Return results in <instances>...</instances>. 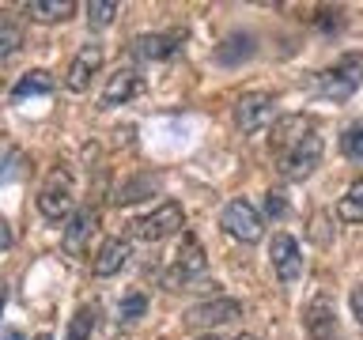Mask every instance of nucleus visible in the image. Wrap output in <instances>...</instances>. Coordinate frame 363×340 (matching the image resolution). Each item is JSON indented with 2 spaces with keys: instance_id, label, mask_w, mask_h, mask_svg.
I'll use <instances>...</instances> for the list:
<instances>
[{
  "instance_id": "1",
  "label": "nucleus",
  "mask_w": 363,
  "mask_h": 340,
  "mask_svg": "<svg viewBox=\"0 0 363 340\" xmlns=\"http://www.w3.org/2000/svg\"><path fill=\"white\" fill-rule=\"evenodd\" d=\"M272 152H277V170L284 181H303L314 174V166L322 163L325 140L314 132V125L291 113V118L272 121Z\"/></svg>"
},
{
  "instance_id": "2",
  "label": "nucleus",
  "mask_w": 363,
  "mask_h": 340,
  "mask_svg": "<svg viewBox=\"0 0 363 340\" xmlns=\"http://www.w3.org/2000/svg\"><path fill=\"white\" fill-rule=\"evenodd\" d=\"M363 84V57L359 53H345L333 68H325V72H318L314 79V91L318 98H333V102H345L359 91Z\"/></svg>"
},
{
  "instance_id": "3",
  "label": "nucleus",
  "mask_w": 363,
  "mask_h": 340,
  "mask_svg": "<svg viewBox=\"0 0 363 340\" xmlns=\"http://www.w3.org/2000/svg\"><path fill=\"white\" fill-rule=\"evenodd\" d=\"M182 227H186V212H182V204L167 200V204H159L155 212L133 220L129 231H133V238H140V242H163V238L178 234Z\"/></svg>"
},
{
  "instance_id": "4",
  "label": "nucleus",
  "mask_w": 363,
  "mask_h": 340,
  "mask_svg": "<svg viewBox=\"0 0 363 340\" xmlns=\"http://www.w3.org/2000/svg\"><path fill=\"white\" fill-rule=\"evenodd\" d=\"M220 227L235 238V242H246V246L261 242V234H265V223H261L257 208H254L250 200H242V197H235V200H227V204H223Z\"/></svg>"
},
{
  "instance_id": "5",
  "label": "nucleus",
  "mask_w": 363,
  "mask_h": 340,
  "mask_svg": "<svg viewBox=\"0 0 363 340\" xmlns=\"http://www.w3.org/2000/svg\"><path fill=\"white\" fill-rule=\"evenodd\" d=\"M72 204H76V197H72V174H68V170H53L50 181H45L42 193H38V212L50 223H65L68 215H72Z\"/></svg>"
},
{
  "instance_id": "6",
  "label": "nucleus",
  "mask_w": 363,
  "mask_h": 340,
  "mask_svg": "<svg viewBox=\"0 0 363 340\" xmlns=\"http://www.w3.org/2000/svg\"><path fill=\"white\" fill-rule=\"evenodd\" d=\"M303 329H306V336H311V340H345L337 306H333L329 295H314V299L303 306Z\"/></svg>"
},
{
  "instance_id": "7",
  "label": "nucleus",
  "mask_w": 363,
  "mask_h": 340,
  "mask_svg": "<svg viewBox=\"0 0 363 340\" xmlns=\"http://www.w3.org/2000/svg\"><path fill=\"white\" fill-rule=\"evenodd\" d=\"M235 121L242 132H265L277 121V98L265 95V91H250L235 102Z\"/></svg>"
},
{
  "instance_id": "8",
  "label": "nucleus",
  "mask_w": 363,
  "mask_h": 340,
  "mask_svg": "<svg viewBox=\"0 0 363 340\" xmlns=\"http://www.w3.org/2000/svg\"><path fill=\"white\" fill-rule=\"evenodd\" d=\"M102 61H106V53H102L99 42L79 45V53L72 57V64H68V72H65V87L76 91V95H84V91L91 87V76H99Z\"/></svg>"
},
{
  "instance_id": "9",
  "label": "nucleus",
  "mask_w": 363,
  "mask_h": 340,
  "mask_svg": "<svg viewBox=\"0 0 363 340\" xmlns=\"http://www.w3.org/2000/svg\"><path fill=\"white\" fill-rule=\"evenodd\" d=\"M269 261H272V272L280 276V283H295L303 276V249L291 234H272Z\"/></svg>"
},
{
  "instance_id": "10",
  "label": "nucleus",
  "mask_w": 363,
  "mask_h": 340,
  "mask_svg": "<svg viewBox=\"0 0 363 340\" xmlns=\"http://www.w3.org/2000/svg\"><path fill=\"white\" fill-rule=\"evenodd\" d=\"M204 265H208V257H204L201 242L193 234H182V249L174 254V265H170L167 272V283L170 288H178V283H189L193 276H201Z\"/></svg>"
},
{
  "instance_id": "11",
  "label": "nucleus",
  "mask_w": 363,
  "mask_h": 340,
  "mask_svg": "<svg viewBox=\"0 0 363 340\" xmlns=\"http://www.w3.org/2000/svg\"><path fill=\"white\" fill-rule=\"evenodd\" d=\"M235 317H242V302H235V299H212V302L193 306V310L186 314V322L193 329H212V325L235 322Z\"/></svg>"
},
{
  "instance_id": "12",
  "label": "nucleus",
  "mask_w": 363,
  "mask_h": 340,
  "mask_svg": "<svg viewBox=\"0 0 363 340\" xmlns=\"http://www.w3.org/2000/svg\"><path fill=\"white\" fill-rule=\"evenodd\" d=\"M65 223H68V227H65L61 242H65V249H68L72 257H79V254H84V242L99 231V212H95V208H79V212L68 215Z\"/></svg>"
},
{
  "instance_id": "13",
  "label": "nucleus",
  "mask_w": 363,
  "mask_h": 340,
  "mask_svg": "<svg viewBox=\"0 0 363 340\" xmlns=\"http://www.w3.org/2000/svg\"><path fill=\"white\" fill-rule=\"evenodd\" d=\"M129 257H133L129 238H106V242L99 246L95 261H91V272H95V276H113V272H121L129 265Z\"/></svg>"
},
{
  "instance_id": "14",
  "label": "nucleus",
  "mask_w": 363,
  "mask_h": 340,
  "mask_svg": "<svg viewBox=\"0 0 363 340\" xmlns=\"http://www.w3.org/2000/svg\"><path fill=\"white\" fill-rule=\"evenodd\" d=\"M136 91H140V76H136V68H118V72L106 79V87H102L99 106H102V110L125 106V102H129Z\"/></svg>"
},
{
  "instance_id": "15",
  "label": "nucleus",
  "mask_w": 363,
  "mask_h": 340,
  "mask_svg": "<svg viewBox=\"0 0 363 340\" xmlns=\"http://www.w3.org/2000/svg\"><path fill=\"white\" fill-rule=\"evenodd\" d=\"M178 50H182L178 34H140V38H133V53L140 61H170Z\"/></svg>"
},
{
  "instance_id": "16",
  "label": "nucleus",
  "mask_w": 363,
  "mask_h": 340,
  "mask_svg": "<svg viewBox=\"0 0 363 340\" xmlns=\"http://www.w3.org/2000/svg\"><path fill=\"white\" fill-rule=\"evenodd\" d=\"M72 11H76L72 0H30L27 4V16L34 23H65Z\"/></svg>"
},
{
  "instance_id": "17",
  "label": "nucleus",
  "mask_w": 363,
  "mask_h": 340,
  "mask_svg": "<svg viewBox=\"0 0 363 340\" xmlns=\"http://www.w3.org/2000/svg\"><path fill=\"white\" fill-rule=\"evenodd\" d=\"M34 95H53V76H50V72H42V68L27 72L16 87H11V98H16V102L34 98Z\"/></svg>"
},
{
  "instance_id": "18",
  "label": "nucleus",
  "mask_w": 363,
  "mask_h": 340,
  "mask_svg": "<svg viewBox=\"0 0 363 340\" xmlns=\"http://www.w3.org/2000/svg\"><path fill=\"white\" fill-rule=\"evenodd\" d=\"M152 189H159V181H155L152 174L133 178V181H121V186L113 189V204H118V208H125V204H136V200L152 197Z\"/></svg>"
},
{
  "instance_id": "19",
  "label": "nucleus",
  "mask_w": 363,
  "mask_h": 340,
  "mask_svg": "<svg viewBox=\"0 0 363 340\" xmlns=\"http://www.w3.org/2000/svg\"><path fill=\"white\" fill-rule=\"evenodd\" d=\"M337 220H340V223H363V178L352 181L348 193L340 197V204H337Z\"/></svg>"
},
{
  "instance_id": "20",
  "label": "nucleus",
  "mask_w": 363,
  "mask_h": 340,
  "mask_svg": "<svg viewBox=\"0 0 363 340\" xmlns=\"http://www.w3.org/2000/svg\"><path fill=\"white\" fill-rule=\"evenodd\" d=\"M95 317H99L95 306H79V310L72 314V322H68L65 340H91V333H95Z\"/></svg>"
},
{
  "instance_id": "21",
  "label": "nucleus",
  "mask_w": 363,
  "mask_h": 340,
  "mask_svg": "<svg viewBox=\"0 0 363 340\" xmlns=\"http://www.w3.org/2000/svg\"><path fill=\"white\" fill-rule=\"evenodd\" d=\"M340 155L352 159V163H363V121H352L340 132Z\"/></svg>"
},
{
  "instance_id": "22",
  "label": "nucleus",
  "mask_w": 363,
  "mask_h": 340,
  "mask_svg": "<svg viewBox=\"0 0 363 340\" xmlns=\"http://www.w3.org/2000/svg\"><path fill=\"white\" fill-rule=\"evenodd\" d=\"M23 45V30H19V23L16 19H8V16H0V57H11Z\"/></svg>"
},
{
  "instance_id": "23",
  "label": "nucleus",
  "mask_w": 363,
  "mask_h": 340,
  "mask_svg": "<svg viewBox=\"0 0 363 340\" xmlns=\"http://www.w3.org/2000/svg\"><path fill=\"white\" fill-rule=\"evenodd\" d=\"M113 16H118V4H113V0H99V4H87V23H91L95 30L110 27Z\"/></svg>"
},
{
  "instance_id": "24",
  "label": "nucleus",
  "mask_w": 363,
  "mask_h": 340,
  "mask_svg": "<svg viewBox=\"0 0 363 340\" xmlns=\"http://www.w3.org/2000/svg\"><path fill=\"white\" fill-rule=\"evenodd\" d=\"M144 310H147V299H144L140 291L125 295V299H121V306H118L121 322H136V317H144Z\"/></svg>"
},
{
  "instance_id": "25",
  "label": "nucleus",
  "mask_w": 363,
  "mask_h": 340,
  "mask_svg": "<svg viewBox=\"0 0 363 340\" xmlns=\"http://www.w3.org/2000/svg\"><path fill=\"white\" fill-rule=\"evenodd\" d=\"M265 208H269V215H288V204H284V193H269V200H265Z\"/></svg>"
},
{
  "instance_id": "26",
  "label": "nucleus",
  "mask_w": 363,
  "mask_h": 340,
  "mask_svg": "<svg viewBox=\"0 0 363 340\" xmlns=\"http://www.w3.org/2000/svg\"><path fill=\"white\" fill-rule=\"evenodd\" d=\"M352 314H356V322L363 325V283H359L356 291H352Z\"/></svg>"
},
{
  "instance_id": "27",
  "label": "nucleus",
  "mask_w": 363,
  "mask_h": 340,
  "mask_svg": "<svg viewBox=\"0 0 363 340\" xmlns=\"http://www.w3.org/2000/svg\"><path fill=\"white\" fill-rule=\"evenodd\" d=\"M322 227H325V212H318V215H314V231H311V234H314V238H318V242H322V246H325V242H329V234L322 231Z\"/></svg>"
},
{
  "instance_id": "28",
  "label": "nucleus",
  "mask_w": 363,
  "mask_h": 340,
  "mask_svg": "<svg viewBox=\"0 0 363 340\" xmlns=\"http://www.w3.org/2000/svg\"><path fill=\"white\" fill-rule=\"evenodd\" d=\"M11 242H16V234H11V227L0 220V254H4V249H11Z\"/></svg>"
},
{
  "instance_id": "29",
  "label": "nucleus",
  "mask_w": 363,
  "mask_h": 340,
  "mask_svg": "<svg viewBox=\"0 0 363 340\" xmlns=\"http://www.w3.org/2000/svg\"><path fill=\"white\" fill-rule=\"evenodd\" d=\"M4 340H23V333L19 329H4Z\"/></svg>"
},
{
  "instance_id": "30",
  "label": "nucleus",
  "mask_w": 363,
  "mask_h": 340,
  "mask_svg": "<svg viewBox=\"0 0 363 340\" xmlns=\"http://www.w3.org/2000/svg\"><path fill=\"white\" fill-rule=\"evenodd\" d=\"M4 299H8V291H4V283H0V310H4Z\"/></svg>"
},
{
  "instance_id": "31",
  "label": "nucleus",
  "mask_w": 363,
  "mask_h": 340,
  "mask_svg": "<svg viewBox=\"0 0 363 340\" xmlns=\"http://www.w3.org/2000/svg\"><path fill=\"white\" fill-rule=\"evenodd\" d=\"M235 340H257V336H250V333H242V336H235Z\"/></svg>"
},
{
  "instance_id": "32",
  "label": "nucleus",
  "mask_w": 363,
  "mask_h": 340,
  "mask_svg": "<svg viewBox=\"0 0 363 340\" xmlns=\"http://www.w3.org/2000/svg\"><path fill=\"white\" fill-rule=\"evenodd\" d=\"M38 340H53V336H50V333H42V336H38Z\"/></svg>"
},
{
  "instance_id": "33",
  "label": "nucleus",
  "mask_w": 363,
  "mask_h": 340,
  "mask_svg": "<svg viewBox=\"0 0 363 340\" xmlns=\"http://www.w3.org/2000/svg\"><path fill=\"white\" fill-rule=\"evenodd\" d=\"M204 340H223V336H204Z\"/></svg>"
}]
</instances>
